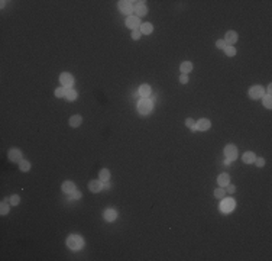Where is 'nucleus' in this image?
<instances>
[{
	"label": "nucleus",
	"mask_w": 272,
	"mask_h": 261,
	"mask_svg": "<svg viewBox=\"0 0 272 261\" xmlns=\"http://www.w3.org/2000/svg\"><path fill=\"white\" fill-rule=\"evenodd\" d=\"M83 244H84L83 238H81L80 235H77V234H71L67 238V247H70L72 251L81 250V248H83Z\"/></svg>",
	"instance_id": "1"
},
{
	"label": "nucleus",
	"mask_w": 272,
	"mask_h": 261,
	"mask_svg": "<svg viewBox=\"0 0 272 261\" xmlns=\"http://www.w3.org/2000/svg\"><path fill=\"white\" fill-rule=\"evenodd\" d=\"M152 107H154V105H152V102L148 97L142 99L139 102V105H138V110H139V113H142V115H148L152 110Z\"/></svg>",
	"instance_id": "2"
},
{
	"label": "nucleus",
	"mask_w": 272,
	"mask_h": 261,
	"mask_svg": "<svg viewBox=\"0 0 272 261\" xmlns=\"http://www.w3.org/2000/svg\"><path fill=\"white\" fill-rule=\"evenodd\" d=\"M133 2H128V0H120L119 2V9H120L122 13H125V15H130L133 12V9H135V6H133Z\"/></svg>",
	"instance_id": "3"
},
{
	"label": "nucleus",
	"mask_w": 272,
	"mask_h": 261,
	"mask_svg": "<svg viewBox=\"0 0 272 261\" xmlns=\"http://www.w3.org/2000/svg\"><path fill=\"white\" fill-rule=\"evenodd\" d=\"M224 155H226V158L229 161H233V160L238 158V148L234 147V145H227L224 148Z\"/></svg>",
	"instance_id": "4"
},
{
	"label": "nucleus",
	"mask_w": 272,
	"mask_h": 261,
	"mask_svg": "<svg viewBox=\"0 0 272 261\" xmlns=\"http://www.w3.org/2000/svg\"><path fill=\"white\" fill-rule=\"evenodd\" d=\"M8 155H9V160H10V161H13V163H20V161H22V151H20V150H18V148H13V150H10Z\"/></svg>",
	"instance_id": "5"
},
{
	"label": "nucleus",
	"mask_w": 272,
	"mask_h": 261,
	"mask_svg": "<svg viewBox=\"0 0 272 261\" xmlns=\"http://www.w3.org/2000/svg\"><path fill=\"white\" fill-rule=\"evenodd\" d=\"M60 81H61V84H64V87L70 89L72 86V83H74V79H72V76L70 73H62L60 77Z\"/></svg>",
	"instance_id": "6"
},
{
	"label": "nucleus",
	"mask_w": 272,
	"mask_h": 261,
	"mask_svg": "<svg viewBox=\"0 0 272 261\" xmlns=\"http://www.w3.org/2000/svg\"><path fill=\"white\" fill-rule=\"evenodd\" d=\"M264 96V89L261 86H252L249 89V97L250 99H259Z\"/></svg>",
	"instance_id": "7"
},
{
	"label": "nucleus",
	"mask_w": 272,
	"mask_h": 261,
	"mask_svg": "<svg viewBox=\"0 0 272 261\" xmlns=\"http://www.w3.org/2000/svg\"><path fill=\"white\" fill-rule=\"evenodd\" d=\"M126 26H129L132 30L138 29V28L140 26V20L138 16H128V19H126Z\"/></svg>",
	"instance_id": "8"
},
{
	"label": "nucleus",
	"mask_w": 272,
	"mask_h": 261,
	"mask_svg": "<svg viewBox=\"0 0 272 261\" xmlns=\"http://www.w3.org/2000/svg\"><path fill=\"white\" fill-rule=\"evenodd\" d=\"M88 189H90V192H93V193L102 192V189H103L102 180H91V182L88 183Z\"/></svg>",
	"instance_id": "9"
},
{
	"label": "nucleus",
	"mask_w": 272,
	"mask_h": 261,
	"mask_svg": "<svg viewBox=\"0 0 272 261\" xmlns=\"http://www.w3.org/2000/svg\"><path fill=\"white\" fill-rule=\"evenodd\" d=\"M224 41H226L227 45H233V44H236V41H238V34L234 32V30H229L226 35H224Z\"/></svg>",
	"instance_id": "10"
},
{
	"label": "nucleus",
	"mask_w": 272,
	"mask_h": 261,
	"mask_svg": "<svg viewBox=\"0 0 272 261\" xmlns=\"http://www.w3.org/2000/svg\"><path fill=\"white\" fill-rule=\"evenodd\" d=\"M210 126H212V122L208 121V119H200V121L196 123L197 131H208Z\"/></svg>",
	"instance_id": "11"
},
{
	"label": "nucleus",
	"mask_w": 272,
	"mask_h": 261,
	"mask_svg": "<svg viewBox=\"0 0 272 261\" xmlns=\"http://www.w3.org/2000/svg\"><path fill=\"white\" fill-rule=\"evenodd\" d=\"M233 209H234V200L233 199H227V200H224L223 204H222V210H223L224 213H230Z\"/></svg>",
	"instance_id": "12"
},
{
	"label": "nucleus",
	"mask_w": 272,
	"mask_h": 261,
	"mask_svg": "<svg viewBox=\"0 0 272 261\" xmlns=\"http://www.w3.org/2000/svg\"><path fill=\"white\" fill-rule=\"evenodd\" d=\"M133 10L136 12V15H138V16H145V15H146V12H148V8L145 6L144 2H138Z\"/></svg>",
	"instance_id": "13"
},
{
	"label": "nucleus",
	"mask_w": 272,
	"mask_h": 261,
	"mask_svg": "<svg viewBox=\"0 0 272 261\" xmlns=\"http://www.w3.org/2000/svg\"><path fill=\"white\" fill-rule=\"evenodd\" d=\"M61 189H62V192L67 194H71L72 192H76V184L72 182H64L62 183V186H61Z\"/></svg>",
	"instance_id": "14"
},
{
	"label": "nucleus",
	"mask_w": 272,
	"mask_h": 261,
	"mask_svg": "<svg viewBox=\"0 0 272 261\" xmlns=\"http://www.w3.org/2000/svg\"><path fill=\"white\" fill-rule=\"evenodd\" d=\"M217 183H219L220 187H226V186L230 183V177H229V174H227V173L220 174L219 177H217Z\"/></svg>",
	"instance_id": "15"
},
{
	"label": "nucleus",
	"mask_w": 272,
	"mask_h": 261,
	"mask_svg": "<svg viewBox=\"0 0 272 261\" xmlns=\"http://www.w3.org/2000/svg\"><path fill=\"white\" fill-rule=\"evenodd\" d=\"M116 216H117V212L114 210V209L109 208V209L104 210V219L109 220V222H113V220L116 219Z\"/></svg>",
	"instance_id": "16"
},
{
	"label": "nucleus",
	"mask_w": 272,
	"mask_h": 261,
	"mask_svg": "<svg viewBox=\"0 0 272 261\" xmlns=\"http://www.w3.org/2000/svg\"><path fill=\"white\" fill-rule=\"evenodd\" d=\"M255 154L253 152H250V151H248V152H245V154L242 155V161L243 163H246V164H252L253 161H255Z\"/></svg>",
	"instance_id": "17"
},
{
	"label": "nucleus",
	"mask_w": 272,
	"mask_h": 261,
	"mask_svg": "<svg viewBox=\"0 0 272 261\" xmlns=\"http://www.w3.org/2000/svg\"><path fill=\"white\" fill-rule=\"evenodd\" d=\"M81 122H83V117L80 116V115H74V116L70 117V125L72 126V128H77V126L81 125Z\"/></svg>",
	"instance_id": "18"
},
{
	"label": "nucleus",
	"mask_w": 272,
	"mask_h": 261,
	"mask_svg": "<svg viewBox=\"0 0 272 261\" xmlns=\"http://www.w3.org/2000/svg\"><path fill=\"white\" fill-rule=\"evenodd\" d=\"M180 70H181L182 74H187V73H190L193 70V64H191L190 61H184V63L180 65Z\"/></svg>",
	"instance_id": "19"
},
{
	"label": "nucleus",
	"mask_w": 272,
	"mask_h": 261,
	"mask_svg": "<svg viewBox=\"0 0 272 261\" xmlns=\"http://www.w3.org/2000/svg\"><path fill=\"white\" fill-rule=\"evenodd\" d=\"M152 30H154V26H152V23H149V22H146V23H142L140 25V32L142 34H151Z\"/></svg>",
	"instance_id": "20"
},
{
	"label": "nucleus",
	"mask_w": 272,
	"mask_h": 261,
	"mask_svg": "<svg viewBox=\"0 0 272 261\" xmlns=\"http://www.w3.org/2000/svg\"><path fill=\"white\" fill-rule=\"evenodd\" d=\"M65 99L70 100V102H74L77 99V91L72 90V89H67V91H65Z\"/></svg>",
	"instance_id": "21"
},
{
	"label": "nucleus",
	"mask_w": 272,
	"mask_h": 261,
	"mask_svg": "<svg viewBox=\"0 0 272 261\" xmlns=\"http://www.w3.org/2000/svg\"><path fill=\"white\" fill-rule=\"evenodd\" d=\"M139 93H140V96H144V97L146 99L148 96L151 95V87L148 86V84H142L139 89Z\"/></svg>",
	"instance_id": "22"
},
{
	"label": "nucleus",
	"mask_w": 272,
	"mask_h": 261,
	"mask_svg": "<svg viewBox=\"0 0 272 261\" xmlns=\"http://www.w3.org/2000/svg\"><path fill=\"white\" fill-rule=\"evenodd\" d=\"M98 177H100L102 182H107L110 178V171L107 170V168H103V170H100V173H98Z\"/></svg>",
	"instance_id": "23"
},
{
	"label": "nucleus",
	"mask_w": 272,
	"mask_h": 261,
	"mask_svg": "<svg viewBox=\"0 0 272 261\" xmlns=\"http://www.w3.org/2000/svg\"><path fill=\"white\" fill-rule=\"evenodd\" d=\"M9 212H10L9 203L8 202H2V204H0V213H2V215H8Z\"/></svg>",
	"instance_id": "24"
},
{
	"label": "nucleus",
	"mask_w": 272,
	"mask_h": 261,
	"mask_svg": "<svg viewBox=\"0 0 272 261\" xmlns=\"http://www.w3.org/2000/svg\"><path fill=\"white\" fill-rule=\"evenodd\" d=\"M19 168L20 171H29L30 170V163L29 161H26V160H22L19 163Z\"/></svg>",
	"instance_id": "25"
},
{
	"label": "nucleus",
	"mask_w": 272,
	"mask_h": 261,
	"mask_svg": "<svg viewBox=\"0 0 272 261\" xmlns=\"http://www.w3.org/2000/svg\"><path fill=\"white\" fill-rule=\"evenodd\" d=\"M224 54H226L227 57H234V55H236V49H234L233 46L227 45L226 48H224Z\"/></svg>",
	"instance_id": "26"
},
{
	"label": "nucleus",
	"mask_w": 272,
	"mask_h": 261,
	"mask_svg": "<svg viewBox=\"0 0 272 261\" xmlns=\"http://www.w3.org/2000/svg\"><path fill=\"white\" fill-rule=\"evenodd\" d=\"M9 203L13 204V206H18V204L20 203V197L18 196V194H13V196H10V199H9Z\"/></svg>",
	"instance_id": "27"
},
{
	"label": "nucleus",
	"mask_w": 272,
	"mask_h": 261,
	"mask_svg": "<svg viewBox=\"0 0 272 261\" xmlns=\"http://www.w3.org/2000/svg\"><path fill=\"white\" fill-rule=\"evenodd\" d=\"M264 106L268 107V109H271V106H272V97H271V95L264 96Z\"/></svg>",
	"instance_id": "28"
},
{
	"label": "nucleus",
	"mask_w": 272,
	"mask_h": 261,
	"mask_svg": "<svg viewBox=\"0 0 272 261\" xmlns=\"http://www.w3.org/2000/svg\"><path fill=\"white\" fill-rule=\"evenodd\" d=\"M65 91H67L65 87H60V89H57V90H55V97H65Z\"/></svg>",
	"instance_id": "29"
},
{
	"label": "nucleus",
	"mask_w": 272,
	"mask_h": 261,
	"mask_svg": "<svg viewBox=\"0 0 272 261\" xmlns=\"http://www.w3.org/2000/svg\"><path fill=\"white\" fill-rule=\"evenodd\" d=\"M214 196L217 197V199H223V197L226 196V192H224V189H216L214 190Z\"/></svg>",
	"instance_id": "30"
},
{
	"label": "nucleus",
	"mask_w": 272,
	"mask_h": 261,
	"mask_svg": "<svg viewBox=\"0 0 272 261\" xmlns=\"http://www.w3.org/2000/svg\"><path fill=\"white\" fill-rule=\"evenodd\" d=\"M185 125L188 126V128H191L193 131H197V128H196V123H194V121L191 119V117H188L187 121H185Z\"/></svg>",
	"instance_id": "31"
},
{
	"label": "nucleus",
	"mask_w": 272,
	"mask_h": 261,
	"mask_svg": "<svg viewBox=\"0 0 272 261\" xmlns=\"http://www.w3.org/2000/svg\"><path fill=\"white\" fill-rule=\"evenodd\" d=\"M216 46H217V48H220V49H224L227 46V44H226V41H224V39H219V41L216 42Z\"/></svg>",
	"instance_id": "32"
},
{
	"label": "nucleus",
	"mask_w": 272,
	"mask_h": 261,
	"mask_svg": "<svg viewBox=\"0 0 272 261\" xmlns=\"http://www.w3.org/2000/svg\"><path fill=\"white\" fill-rule=\"evenodd\" d=\"M140 34H142V32H140V29H135V30H132V38L135 39V41H138V39L140 38Z\"/></svg>",
	"instance_id": "33"
},
{
	"label": "nucleus",
	"mask_w": 272,
	"mask_h": 261,
	"mask_svg": "<svg viewBox=\"0 0 272 261\" xmlns=\"http://www.w3.org/2000/svg\"><path fill=\"white\" fill-rule=\"evenodd\" d=\"M253 163L256 164L258 167H264L265 166V160L262 158V157H258V158H255V161H253Z\"/></svg>",
	"instance_id": "34"
},
{
	"label": "nucleus",
	"mask_w": 272,
	"mask_h": 261,
	"mask_svg": "<svg viewBox=\"0 0 272 261\" xmlns=\"http://www.w3.org/2000/svg\"><path fill=\"white\" fill-rule=\"evenodd\" d=\"M70 196H71L72 200H78V199H81V193H80L78 190H76V192H72V193L70 194Z\"/></svg>",
	"instance_id": "35"
},
{
	"label": "nucleus",
	"mask_w": 272,
	"mask_h": 261,
	"mask_svg": "<svg viewBox=\"0 0 272 261\" xmlns=\"http://www.w3.org/2000/svg\"><path fill=\"white\" fill-rule=\"evenodd\" d=\"M180 81H181V84H187L188 83V76L187 74H181L180 76Z\"/></svg>",
	"instance_id": "36"
},
{
	"label": "nucleus",
	"mask_w": 272,
	"mask_h": 261,
	"mask_svg": "<svg viewBox=\"0 0 272 261\" xmlns=\"http://www.w3.org/2000/svg\"><path fill=\"white\" fill-rule=\"evenodd\" d=\"M227 190H229V193H234V192H236V187L229 183V184H227Z\"/></svg>",
	"instance_id": "37"
},
{
	"label": "nucleus",
	"mask_w": 272,
	"mask_h": 261,
	"mask_svg": "<svg viewBox=\"0 0 272 261\" xmlns=\"http://www.w3.org/2000/svg\"><path fill=\"white\" fill-rule=\"evenodd\" d=\"M103 187H106V189H107V187H110V183H109V180H107V182H104V186H103Z\"/></svg>",
	"instance_id": "38"
},
{
	"label": "nucleus",
	"mask_w": 272,
	"mask_h": 261,
	"mask_svg": "<svg viewBox=\"0 0 272 261\" xmlns=\"http://www.w3.org/2000/svg\"><path fill=\"white\" fill-rule=\"evenodd\" d=\"M266 91H268V95H271V93H272V86H268V90H266Z\"/></svg>",
	"instance_id": "39"
}]
</instances>
